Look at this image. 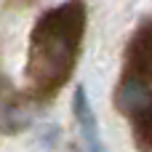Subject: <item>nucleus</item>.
<instances>
[{
  "label": "nucleus",
  "mask_w": 152,
  "mask_h": 152,
  "mask_svg": "<svg viewBox=\"0 0 152 152\" xmlns=\"http://www.w3.org/2000/svg\"><path fill=\"white\" fill-rule=\"evenodd\" d=\"M72 110H75L77 128H80V134H83V139H86L88 152H104V147H102V136H99V123H96V118H94V110H91L86 86H77V88H75Z\"/></svg>",
  "instance_id": "obj_1"
}]
</instances>
